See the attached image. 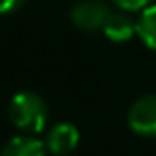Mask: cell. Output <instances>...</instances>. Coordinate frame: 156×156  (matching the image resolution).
Wrapping results in <instances>:
<instances>
[{"mask_svg":"<svg viewBox=\"0 0 156 156\" xmlns=\"http://www.w3.org/2000/svg\"><path fill=\"white\" fill-rule=\"evenodd\" d=\"M47 145L45 141H39L34 135H17V137H11L0 156H47Z\"/></svg>","mask_w":156,"mask_h":156,"instance_id":"5","label":"cell"},{"mask_svg":"<svg viewBox=\"0 0 156 156\" xmlns=\"http://www.w3.org/2000/svg\"><path fill=\"white\" fill-rule=\"evenodd\" d=\"M137 37L145 47L156 49V5H150L141 11L137 20Z\"/></svg>","mask_w":156,"mask_h":156,"instance_id":"7","label":"cell"},{"mask_svg":"<svg viewBox=\"0 0 156 156\" xmlns=\"http://www.w3.org/2000/svg\"><path fill=\"white\" fill-rule=\"evenodd\" d=\"M9 118L11 122L26 135H37L47 126V105L45 101L30 90L17 92L9 103Z\"/></svg>","mask_w":156,"mask_h":156,"instance_id":"1","label":"cell"},{"mask_svg":"<svg viewBox=\"0 0 156 156\" xmlns=\"http://www.w3.org/2000/svg\"><path fill=\"white\" fill-rule=\"evenodd\" d=\"M79 143V130L75 128V124L71 122H58L47 130L45 137V145L51 154L56 156H64L71 154Z\"/></svg>","mask_w":156,"mask_h":156,"instance_id":"4","label":"cell"},{"mask_svg":"<svg viewBox=\"0 0 156 156\" xmlns=\"http://www.w3.org/2000/svg\"><path fill=\"white\" fill-rule=\"evenodd\" d=\"M22 5H24V0H0V15L13 13V11H17Z\"/></svg>","mask_w":156,"mask_h":156,"instance_id":"9","label":"cell"},{"mask_svg":"<svg viewBox=\"0 0 156 156\" xmlns=\"http://www.w3.org/2000/svg\"><path fill=\"white\" fill-rule=\"evenodd\" d=\"M128 126L141 137H156V94L137 98L128 109Z\"/></svg>","mask_w":156,"mask_h":156,"instance_id":"3","label":"cell"},{"mask_svg":"<svg viewBox=\"0 0 156 156\" xmlns=\"http://www.w3.org/2000/svg\"><path fill=\"white\" fill-rule=\"evenodd\" d=\"M111 11L105 2L101 0H79V2L71 9V20L79 30L86 32H94V30H103L107 20H109Z\"/></svg>","mask_w":156,"mask_h":156,"instance_id":"2","label":"cell"},{"mask_svg":"<svg viewBox=\"0 0 156 156\" xmlns=\"http://www.w3.org/2000/svg\"><path fill=\"white\" fill-rule=\"evenodd\" d=\"M103 32L107 34V39H111L115 43H124L137 32V22H133L124 13H111L105 28H103Z\"/></svg>","mask_w":156,"mask_h":156,"instance_id":"6","label":"cell"},{"mask_svg":"<svg viewBox=\"0 0 156 156\" xmlns=\"http://www.w3.org/2000/svg\"><path fill=\"white\" fill-rule=\"evenodd\" d=\"M113 5H118L122 11H143L150 7V0H113Z\"/></svg>","mask_w":156,"mask_h":156,"instance_id":"8","label":"cell"}]
</instances>
